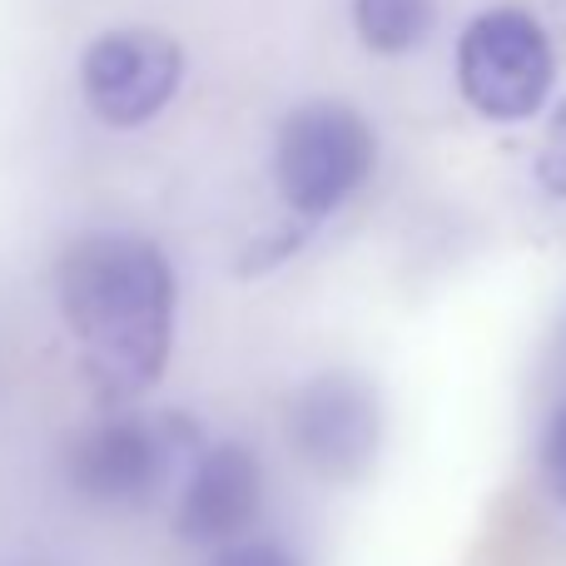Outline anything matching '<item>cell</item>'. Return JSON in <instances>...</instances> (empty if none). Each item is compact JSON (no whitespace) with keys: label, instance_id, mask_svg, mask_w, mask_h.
<instances>
[{"label":"cell","instance_id":"2","mask_svg":"<svg viewBox=\"0 0 566 566\" xmlns=\"http://www.w3.org/2000/svg\"><path fill=\"white\" fill-rule=\"evenodd\" d=\"M199 422L179 412H109L65 448V482L90 507H145L199 458Z\"/></svg>","mask_w":566,"mask_h":566},{"label":"cell","instance_id":"5","mask_svg":"<svg viewBox=\"0 0 566 566\" xmlns=\"http://www.w3.org/2000/svg\"><path fill=\"white\" fill-rule=\"evenodd\" d=\"M289 442L308 472L328 482H358L382 448L378 388L348 368L308 378L289 408Z\"/></svg>","mask_w":566,"mask_h":566},{"label":"cell","instance_id":"9","mask_svg":"<svg viewBox=\"0 0 566 566\" xmlns=\"http://www.w3.org/2000/svg\"><path fill=\"white\" fill-rule=\"evenodd\" d=\"M537 185L547 189L552 199L566 205V99L552 109L547 129H542V145H537Z\"/></svg>","mask_w":566,"mask_h":566},{"label":"cell","instance_id":"4","mask_svg":"<svg viewBox=\"0 0 566 566\" xmlns=\"http://www.w3.org/2000/svg\"><path fill=\"white\" fill-rule=\"evenodd\" d=\"M557 55L537 15L517 6L482 10L458 40V85L482 119L517 125L532 119L552 95Z\"/></svg>","mask_w":566,"mask_h":566},{"label":"cell","instance_id":"3","mask_svg":"<svg viewBox=\"0 0 566 566\" xmlns=\"http://www.w3.org/2000/svg\"><path fill=\"white\" fill-rule=\"evenodd\" d=\"M378 159L368 119L343 99H308L279 125L274 185L298 219H328L363 189Z\"/></svg>","mask_w":566,"mask_h":566},{"label":"cell","instance_id":"11","mask_svg":"<svg viewBox=\"0 0 566 566\" xmlns=\"http://www.w3.org/2000/svg\"><path fill=\"white\" fill-rule=\"evenodd\" d=\"M542 472H547V488L552 497L566 507V408L552 418L547 442H542Z\"/></svg>","mask_w":566,"mask_h":566},{"label":"cell","instance_id":"8","mask_svg":"<svg viewBox=\"0 0 566 566\" xmlns=\"http://www.w3.org/2000/svg\"><path fill=\"white\" fill-rule=\"evenodd\" d=\"M353 25L378 55H408L438 25V0H353Z\"/></svg>","mask_w":566,"mask_h":566},{"label":"cell","instance_id":"12","mask_svg":"<svg viewBox=\"0 0 566 566\" xmlns=\"http://www.w3.org/2000/svg\"><path fill=\"white\" fill-rule=\"evenodd\" d=\"M15 566H55V562H40V557H35V562H15Z\"/></svg>","mask_w":566,"mask_h":566},{"label":"cell","instance_id":"1","mask_svg":"<svg viewBox=\"0 0 566 566\" xmlns=\"http://www.w3.org/2000/svg\"><path fill=\"white\" fill-rule=\"evenodd\" d=\"M55 298L105 398H139L175 348V269L145 234H85L60 254Z\"/></svg>","mask_w":566,"mask_h":566},{"label":"cell","instance_id":"6","mask_svg":"<svg viewBox=\"0 0 566 566\" xmlns=\"http://www.w3.org/2000/svg\"><path fill=\"white\" fill-rule=\"evenodd\" d=\"M185 80V50L155 25H119L90 40L80 55V95L95 119L139 129L175 99Z\"/></svg>","mask_w":566,"mask_h":566},{"label":"cell","instance_id":"7","mask_svg":"<svg viewBox=\"0 0 566 566\" xmlns=\"http://www.w3.org/2000/svg\"><path fill=\"white\" fill-rule=\"evenodd\" d=\"M264 507V462L244 442H214L195 458L175 492V532L195 547H234Z\"/></svg>","mask_w":566,"mask_h":566},{"label":"cell","instance_id":"10","mask_svg":"<svg viewBox=\"0 0 566 566\" xmlns=\"http://www.w3.org/2000/svg\"><path fill=\"white\" fill-rule=\"evenodd\" d=\"M209 566H303L298 557H293L283 542H269V537H244L234 542V547L214 552L209 557Z\"/></svg>","mask_w":566,"mask_h":566}]
</instances>
